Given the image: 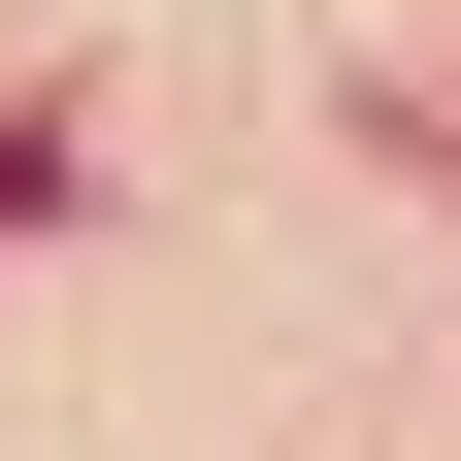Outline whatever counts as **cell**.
Segmentation results:
<instances>
[{"instance_id": "1", "label": "cell", "mask_w": 461, "mask_h": 461, "mask_svg": "<svg viewBox=\"0 0 461 461\" xmlns=\"http://www.w3.org/2000/svg\"><path fill=\"white\" fill-rule=\"evenodd\" d=\"M33 198H67V165H33V132H0V230H33Z\"/></svg>"}]
</instances>
